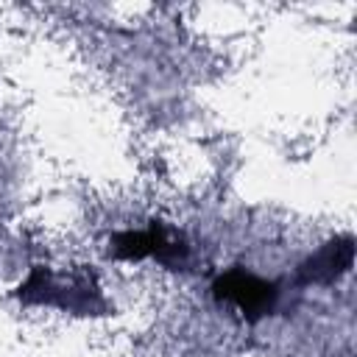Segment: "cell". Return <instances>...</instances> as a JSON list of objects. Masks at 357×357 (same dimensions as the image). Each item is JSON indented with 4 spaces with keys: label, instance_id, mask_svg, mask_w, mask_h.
<instances>
[{
    "label": "cell",
    "instance_id": "1",
    "mask_svg": "<svg viewBox=\"0 0 357 357\" xmlns=\"http://www.w3.org/2000/svg\"><path fill=\"white\" fill-rule=\"evenodd\" d=\"M20 301L25 304H45L59 307L64 312L75 315H100L109 312V301L103 298V290L98 279L89 271H53L45 265H33L28 279L17 287Z\"/></svg>",
    "mask_w": 357,
    "mask_h": 357
},
{
    "label": "cell",
    "instance_id": "2",
    "mask_svg": "<svg viewBox=\"0 0 357 357\" xmlns=\"http://www.w3.org/2000/svg\"><path fill=\"white\" fill-rule=\"evenodd\" d=\"M112 254L123 259H156L167 268H181L190 259V245L184 237L165 223H151L142 231H123L112 237Z\"/></svg>",
    "mask_w": 357,
    "mask_h": 357
},
{
    "label": "cell",
    "instance_id": "3",
    "mask_svg": "<svg viewBox=\"0 0 357 357\" xmlns=\"http://www.w3.org/2000/svg\"><path fill=\"white\" fill-rule=\"evenodd\" d=\"M215 296L234 304L251 324L271 315L279 304V296H282V284L276 282H268L251 271H229L223 273L218 282H215Z\"/></svg>",
    "mask_w": 357,
    "mask_h": 357
},
{
    "label": "cell",
    "instance_id": "4",
    "mask_svg": "<svg viewBox=\"0 0 357 357\" xmlns=\"http://www.w3.org/2000/svg\"><path fill=\"white\" fill-rule=\"evenodd\" d=\"M351 265V237L324 245L296 271V284H332Z\"/></svg>",
    "mask_w": 357,
    "mask_h": 357
}]
</instances>
